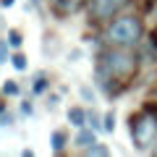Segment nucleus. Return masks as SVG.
<instances>
[{"label":"nucleus","mask_w":157,"mask_h":157,"mask_svg":"<svg viewBox=\"0 0 157 157\" xmlns=\"http://www.w3.org/2000/svg\"><path fill=\"white\" fill-rule=\"evenodd\" d=\"M139 73V58L128 47H102L94 63V84L102 94L118 97L131 86Z\"/></svg>","instance_id":"nucleus-1"},{"label":"nucleus","mask_w":157,"mask_h":157,"mask_svg":"<svg viewBox=\"0 0 157 157\" xmlns=\"http://www.w3.org/2000/svg\"><path fill=\"white\" fill-rule=\"evenodd\" d=\"M141 34H144V24H141V18L136 16V13H123V16H113L105 37H107L110 45L134 47V45H139Z\"/></svg>","instance_id":"nucleus-2"},{"label":"nucleus","mask_w":157,"mask_h":157,"mask_svg":"<svg viewBox=\"0 0 157 157\" xmlns=\"http://www.w3.org/2000/svg\"><path fill=\"white\" fill-rule=\"evenodd\" d=\"M128 131L136 149H152V144L157 141V118L147 110H139L128 118Z\"/></svg>","instance_id":"nucleus-3"},{"label":"nucleus","mask_w":157,"mask_h":157,"mask_svg":"<svg viewBox=\"0 0 157 157\" xmlns=\"http://www.w3.org/2000/svg\"><path fill=\"white\" fill-rule=\"evenodd\" d=\"M128 0H89L86 11H89L92 21H110L113 16H118V11L126 6Z\"/></svg>","instance_id":"nucleus-4"},{"label":"nucleus","mask_w":157,"mask_h":157,"mask_svg":"<svg viewBox=\"0 0 157 157\" xmlns=\"http://www.w3.org/2000/svg\"><path fill=\"white\" fill-rule=\"evenodd\" d=\"M94 131L89 128V126H81L78 128V134H76V144H78V149H86L89 144H94Z\"/></svg>","instance_id":"nucleus-5"},{"label":"nucleus","mask_w":157,"mask_h":157,"mask_svg":"<svg viewBox=\"0 0 157 157\" xmlns=\"http://www.w3.org/2000/svg\"><path fill=\"white\" fill-rule=\"evenodd\" d=\"M68 123L71 126H76V128H81V126H86V110L84 107H71L68 110Z\"/></svg>","instance_id":"nucleus-6"},{"label":"nucleus","mask_w":157,"mask_h":157,"mask_svg":"<svg viewBox=\"0 0 157 157\" xmlns=\"http://www.w3.org/2000/svg\"><path fill=\"white\" fill-rule=\"evenodd\" d=\"M66 141H68L66 131H52V134H50V147H52L55 155H60V152L66 149Z\"/></svg>","instance_id":"nucleus-7"},{"label":"nucleus","mask_w":157,"mask_h":157,"mask_svg":"<svg viewBox=\"0 0 157 157\" xmlns=\"http://www.w3.org/2000/svg\"><path fill=\"white\" fill-rule=\"evenodd\" d=\"M47 86H50V81H47V73H37V76L32 78V92H34V94H45Z\"/></svg>","instance_id":"nucleus-8"},{"label":"nucleus","mask_w":157,"mask_h":157,"mask_svg":"<svg viewBox=\"0 0 157 157\" xmlns=\"http://www.w3.org/2000/svg\"><path fill=\"white\" fill-rule=\"evenodd\" d=\"M11 66L16 68L18 73H24V71L29 68V58L24 55V52H13V55H11Z\"/></svg>","instance_id":"nucleus-9"},{"label":"nucleus","mask_w":157,"mask_h":157,"mask_svg":"<svg viewBox=\"0 0 157 157\" xmlns=\"http://www.w3.org/2000/svg\"><path fill=\"white\" fill-rule=\"evenodd\" d=\"M18 94H21V86H18V81L6 78V81H3V97H18Z\"/></svg>","instance_id":"nucleus-10"},{"label":"nucleus","mask_w":157,"mask_h":157,"mask_svg":"<svg viewBox=\"0 0 157 157\" xmlns=\"http://www.w3.org/2000/svg\"><path fill=\"white\" fill-rule=\"evenodd\" d=\"M84 155H92V157H107V155H110V149H107L105 144H97V141H94V144H89V147L84 149Z\"/></svg>","instance_id":"nucleus-11"},{"label":"nucleus","mask_w":157,"mask_h":157,"mask_svg":"<svg viewBox=\"0 0 157 157\" xmlns=\"http://www.w3.org/2000/svg\"><path fill=\"white\" fill-rule=\"evenodd\" d=\"M102 131H105V134H113V131H115V110L105 113V118H102Z\"/></svg>","instance_id":"nucleus-12"},{"label":"nucleus","mask_w":157,"mask_h":157,"mask_svg":"<svg viewBox=\"0 0 157 157\" xmlns=\"http://www.w3.org/2000/svg\"><path fill=\"white\" fill-rule=\"evenodd\" d=\"M6 39H8V45H11V47H21L24 45V34L18 32V29H8Z\"/></svg>","instance_id":"nucleus-13"},{"label":"nucleus","mask_w":157,"mask_h":157,"mask_svg":"<svg viewBox=\"0 0 157 157\" xmlns=\"http://www.w3.org/2000/svg\"><path fill=\"white\" fill-rule=\"evenodd\" d=\"M86 126H89L92 131H102V118L97 115L94 110H89V113H86Z\"/></svg>","instance_id":"nucleus-14"},{"label":"nucleus","mask_w":157,"mask_h":157,"mask_svg":"<svg viewBox=\"0 0 157 157\" xmlns=\"http://www.w3.org/2000/svg\"><path fill=\"white\" fill-rule=\"evenodd\" d=\"M8 60H11V45H8V39H0V63Z\"/></svg>","instance_id":"nucleus-15"},{"label":"nucleus","mask_w":157,"mask_h":157,"mask_svg":"<svg viewBox=\"0 0 157 157\" xmlns=\"http://www.w3.org/2000/svg\"><path fill=\"white\" fill-rule=\"evenodd\" d=\"M78 94L84 97V102H94V92H92L89 86H81V89H78Z\"/></svg>","instance_id":"nucleus-16"},{"label":"nucleus","mask_w":157,"mask_h":157,"mask_svg":"<svg viewBox=\"0 0 157 157\" xmlns=\"http://www.w3.org/2000/svg\"><path fill=\"white\" fill-rule=\"evenodd\" d=\"M141 110H147L149 115L157 118V102H144V105H141Z\"/></svg>","instance_id":"nucleus-17"},{"label":"nucleus","mask_w":157,"mask_h":157,"mask_svg":"<svg viewBox=\"0 0 157 157\" xmlns=\"http://www.w3.org/2000/svg\"><path fill=\"white\" fill-rule=\"evenodd\" d=\"M52 6H55V11H58V8H63V13H66L68 8H71V0H52Z\"/></svg>","instance_id":"nucleus-18"},{"label":"nucleus","mask_w":157,"mask_h":157,"mask_svg":"<svg viewBox=\"0 0 157 157\" xmlns=\"http://www.w3.org/2000/svg\"><path fill=\"white\" fill-rule=\"evenodd\" d=\"M11 123H13L11 113H0V126H11Z\"/></svg>","instance_id":"nucleus-19"},{"label":"nucleus","mask_w":157,"mask_h":157,"mask_svg":"<svg viewBox=\"0 0 157 157\" xmlns=\"http://www.w3.org/2000/svg\"><path fill=\"white\" fill-rule=\"evenodd\" d=\"M21 113H24V115H32V113H34L32 102H26V100H24V102H21Z\"/></svg>","instance_id":"nucleus-20"},{"label":"nucleus","mask_w":157,"mask_h":157,"mask_svg":"<svg viewBox=\"0 0 157 157\" xmlns=\"http://www.w3.org/2000/svg\"><path fill=\"white\" fill-rule=\"evenodd\" d=\"M147 42H149V45H152V47L157 50V26H155V29L149 32V39H147Z\"/></svg>","instance_id":"nucleus-21"},{"label":"nucleus","mask_w":157,"mask_h":157,"mask_svg":"<svg viewBox=\"0 0 157 157\" xmlns=\"http://www.w3.org/2000/svg\"><path fill=\"white\" fill-rule=\"evenodd\" d=\"M78 58H81V50H78V47H76V50H71V52H68V60H71V63H76Z\"/></svg>","instance_id":"nucleus-22"},{"label":"nucleus","mask_w":157,"mask_h":157,"mask_svg":"<svg viewBox=\"0 0 157 157\" xmlns=\"http://www.w3.org/2000/svg\"><path fill=\"white\" fill-rule=\"evenodd\" d=\"M58 105V94H50V100H47V107H50V110H52V107H55Z\"/></svg>","instance_id":"nucleus-23"},{"label":"nucleus","mask_w":157,"mask_h":157,"mask_svg":"<svg viewBox=\"0 0 157 157\" xmlns=\"http://www.w3.org/2000/svg\"><path fill=\"white\" fill-rule=\"evenodd\" d=\"M149 16L155 18V21H157V0H155V3H152V8H149Z\"/></svg>","instance_id":"nucleus-24"},{"label":"nucleus","mask_w":157,"mask_h":157,"mask_svg":"<svg viewBox=\"0 0 157 157\" xmlns=\"http://www.w3.org/2000/svg\"><path fill=\"white\" fill-rule=\"evenodd\" d=\"M13 3H16V0H0V8H11Z\"/></svg>","instance_id":"nucleus-25"},{"label":"nucleus","mask_w":157,"mask_h":157,"mask_svg":"<svg viewBox=\"0 0 157 157\" xmlns=\"http://www.w3.org/2000/svg\"><path fill=\"white\" fill-rule=\"evenodd\" d=\"M0 113H6V102L3 100H0Z\"/></svg>","instance_id":"nucleus-26"},{"label":"nucleus","mask_w":157,"mask_h":157,"mask_svg":"<svg viewBox=\"0 0 157 157\" xmlns=\"http://www.w3.org/2000/svg\"><path fill=\"white\" fill-rule=\"evenodd\" d=\"M32 6H39V0H32Z\"/></svg>","instance_id":"nucleus-27"},{"label":"nucleus","mask_w":157,"mask_h":157,"mask_svg":"<svg viewBox=\"0 0 157 157\" xmlns=\"http://www.w3.org/2000/svg\"><path fill=\"white\" fill-rule=\"evenodd\" d=\"M0 26H3V18H0Z\"/></svg>","instance_id":"nucleus-28"},{"label":"nucleus","mask_w":157,"mask_h":157,"mask_svg":"<svg viewBox=\"0 0 157 157\" xmlns=\"http://www.w3.org/2000/svg\"><path fill=\"white\" fill-rule=\"evenodd\" d=\"M84 3H89V0H84Z\"/></svg>","instance_id":"nucleus-29"}]
</instances>
